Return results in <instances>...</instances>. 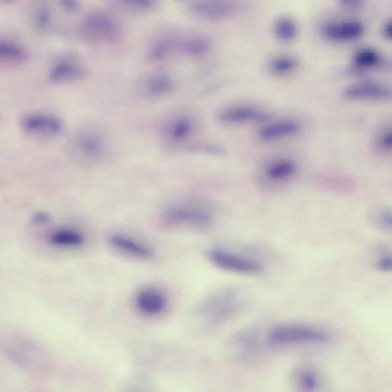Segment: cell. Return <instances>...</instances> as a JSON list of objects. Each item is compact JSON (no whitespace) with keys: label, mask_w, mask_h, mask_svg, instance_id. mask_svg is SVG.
Listing matches in <instances>:
<instances>
[{"label":"cell","mask_w":392,"mask_h":392,"mask_svg":"<svg viewBox=\"0 0 392 392\" xmlns=\"http://www.w3.org/2000/svg\"><path fill=\"white\" fill-rule=\"evenodd\" d=\"M242 294L234 288H225L210 295L193 311L196 328L206 329L233 317L242 307Z\"/></svg>","instance_id":"6da1fadb"},{"label":"cell","mask_w":392,"mask_h":392,"mask_svg":"<svg viewBox=\"0 0 392 392\" xmlns=\"http://www.w3.org/2000/svg\"><path fill=\"white\" fill-rule=\"evenodd\" d=\"M79 32L84 39L96 43H112L120 40L121 26L110 14L92 12L86 14L79 26Z\"/></svg>","instance_id":"7a4b0ae2"},{"label":"cell","mask_w":392,"mask_h":392,"mask_svg":"<svg viewBox=\"0 0 392 392\" xmlns=\"http://www.w3.org/2000/svg\"><path fill=\"white\" fill-rule=\"evenodd\" d=\"M329 339V335L320 329L297 324L277 326L268 336V342L277 346L320 344Z\"/></svg>","instance_id":"3957f363"},{"label":"cell","mask_w":392,"mask_h":392,"mask_svg":"<svg viewBox=\"0 0 392 392\" xmlns=\"http://www.w3.org/2000/svg\"><path fill=\"white\" fill-rule=\"evenodd\" d=\"M106 142L98 133L84 130L79 133L70 144V154L79 164L92 165L98 163L106 153Z\"/></svg>","instance_id":"277c9868"},{"label":"cell","mask_w":392,"mask_h":392,"mask_svg":"<svg viewBox=\"0 0 392 392\" xmlns=\"http://www.w3.org/2000/svg\"><path fill=\"white\" fill-rule=\"evenodd\" d=\"M163 221L166 225L174 227L206 228L212 224L213 217L201 208L175 205L166 209Z\"/></svg>","instance_id":"5b68a950"},{"label":"cell","mask_w":392,"mask_h":392,"mask_svg":"<svg viewBox=\"0 0 392 392\" xmlns=\"http://www.w3.org/2000/svg\"><path fill=\"white\" fill-rule=\"evenodd\" d=\"M208 258L215 266L231 273L257 275L264 271L263 265L259 261L227 251L221 249L210 251Z\"/></svg>","instance_id":"8992f818"},{"label":"cell","mask_w":392,"mask_h":392,"mask_svg":"<svg viewBox=\"0 0 392 392\" xmlns=\"http://www.w3.org/2000/svg\"><path fill=\"white\" fill-rule=\"evenodd\" d=\"M88 72L83 62L77 57L64 55L57 58L48 70L49 81L54 84H68L81 81Z\"/></svg>","instance_id":"52a82bcc"},{"label":"cell","mask_w":392,"mask_h":392,"mask_svg":"<svg viewBox=\"0 0 392 392\" xmlns=\"http://www.w3.org/2000/svg\"><path fill=\"white\" fill-rule=\"evenodd\" d=\"M21 127L28 134L47 137L59 135L63 129L61 120L57 116L41 112L25 116Z\"/></svg>","instance_id":"ba28073f"},{"label":"cell","mask_w":392,"mask_h":392,"mask_svg":"<svg viewBox=\"0 0 392 392\" xmlns=\"http://www.w3.org/2000/svg\"><path fill=\"white\" fill-rule=\"evenodd\" d=\"M188 8L199 18L217 21L226 19L235 12L238 5L229 1H199L190 3Z\"/></svg>","instance_id":"9c48e42d"},{"label":"cell","mask_w":392,"mask_h":392,"mask_svg":"<svg viewBox=\"0 0 392 392\" xmlns=\"http://www.w3.org/2000/svg\"><path fill=\"white\" fill-rule=\"evenodd\" d=\"M344 95L351 100H386L391 98V91L384 84L367 81L348 86Z\"/></svg>","instance_id":"30bf717a"},{"label":"cell","mask_w":392,"mask_h":392,"mask_svg":"<svg viewBox=\"0 0 392 392\" xmlns=\"http://www.w3.org/2000/svg\"><path fill=\"white\" fill-rule=\"evenodd\" d=\"M259 349L257 336L253 332L239 333L231 339L228 346L229 355L239 361L248 360L256 354Z\"/></svg>","instance_id":"8fae6325"},{"label":"cell","mask_w":392,"mask_h":392,"mask_svg":"<svg viewBox=\"0 0 392 392\" xmlns=\"http://www.w3.org/2000/svg\"><path fill=\"white\" fill-rule=\"evenodd\" d=\"M108 242L115 249L134 257L148 259L155 256V251L150 246L127 235H112Z\"/></svg>","instance_id":"7c38bea8"},{"label":"cell","mask_w":392,"mask_h":392,"mask_svg":"<svg viewBox=\"0 0 392 392\" xmlns=\"http://www.w3.org/2000/svg\"><path fill=\"white\" fill-rule=\"evenodd\" d=\"M364 31V26L357 21L331 23L325 25L322 29V32L326 39L338 41L359 39Z\"/></svg>","instance_id":"4fadbf2b"},{"label":"cell","mask_w":392,"mask_h":392,"mask_svg":"<svg viewBox=\"0 0 392 392\" xmlns=\"http://www.w3.org/2000/svg\"><path fill=\"white\" fill-rule=\"evenodd\" d=\"M219 119L228 124H239V123L265 121L268 119V115L256 108L233 106L222 110L219 114Z\"/></svg>","instance_id":"5bb4252c"},{"label":"cell","mask_w":392,"mask_h":392,"mask_svg":"<svg viewBox=\"0 0 392 392\" xmlns=\"http://www.w3.org/2000/svg\"><path fill=\"white\" fill-rule=\"evenodd\" d=\"M174 86V81L169 75L158 72L145 79L141 88L144 96L158 98L168 95L173 91Z\"/></svg>","instance_id":"9a60e30c"},{"label":"cell","mask_w":392,"mask_h":392,"mask_svg":"<svg viewBox=\"0 0 392 392\" xmlns=\"http://www.w3.org/2000/svg\"><path fill=\"white\" fill-rule=\"evenodd\" d=\"M136 306L142 313L156 315L161 313L166 308V301L164 295L158 290L145 288L136 296Z\"/></svg>","instance_id":"2e32d148"},{"label":"cell","mask_w":392,"mask_h":392,"mask_svg":"<svg viewBox=\"0 0 392 392\" xmlns=\"http://www.w3.org/2000/svg\"><path fill=\"white\" fill-rule=\"evenodd\" d=\"M28 50L19 42L10 39H2L0 42V60L3 65L17 67L28 61Z\"/></svg>","instance_id":"e0dca14e"},{"label":"cell","mask_w":392,"mask_h":392,"mask_svg":"<svg viewBox=\"0 0 392 392\" xmlns=\"http://www.w3.org/2000/svg\"><path fill=\"white\" fill-rule=\"evenodd\" d=\"M300 126L294 121L283 120L271 123L260 130L259 136L265 141L279 140L295 135Z\"/></svg>","instance_id":"ac0fdd59"},{"label":"cell","mask_w":392,"mask_h":392,"mask_svg":"<svg viewBox=\"0 0 392 392\" xmlns=\"http://www.w3.org/2000/svg\"><path fill=\"white\" fill-rule=\"evenodd\" d=\"M194 123L192 119L181 116L173 119L165 129L166 139L170 142H182L193 134Z\"/></svg>","instance_id":"d6986e66"},{"label":"cell","mask_w":392,"mask_h":392,"mask_svg":"<svg viewBox=\"0 0 392 392\" xmlns=\"http://www.w3.org/2000/svg\"><path fill=\"white\" fill-rule=\"evenodd\" d=\"M49 242L60 248H77L84 244V237L75 230L59 229L50 235Z\"/></svg>","instance_id":"ffe728a7"},{"label":"cell","mask_w":392,"mask_h":392,"mask_svg":"<svg viewBox=\"0 0 392 392\" xmlns=\"http://www.w3.org/2000/svg\"><path fill=\"white\" fill-rule=\"evenodd\" d=\"M296 170L295 164L288 159H281L271 163L265 170L266 177L273 182L291 177Z\"/></svg>","instance_id":"44dd1931"},{"label":"cell","mask_w":392,"mask_h":392,"mask_svg":"<svg viewBox=\"0 0 392 392\" xmlns=\"http://www.w3.org/2000/svg\"><path fill=\"white\" fill-rule=\"evenodd\" d=\"M178 43L170 37L159 38L152 43L148 57L151 61H162L176 49Z\"/></svg>","instance_id":"7402d4cb"},{"label":"cell","mask_w":392,"mask_h":392,"mask_svg":"<svg viewBox=\"0 0 392 392\" xmlns=\"http://www.w3.org/2000/svg\"><path fill=\"white\" fill-rule=\"evenodd\" d=\"M181 47H182L186 54L193 57H199L204 55L208 52L210 43L205 38L193 37L186 39Z\"/></svg>","instance_id":"603a6c76"},{"label":"cell","mask_w":392,"mask_h":392,"mask_svg":"<svg viewBox=\"0 0 392 392\" xmlns=\"http://www.w3.org/2000/svg\"><path fill=\"white\" fill-rule=\"evenodd\" d=\"M297 386L303 391H312L318 389L320 380L314 370L302 369L297 375Z\"/></svg>","instance_id":"cb8c5ba5"},{"label":"cell","mask_w":392,"mask_h":392,"mask_svg":"<svg viewBox=\"0 0 392 392\" xmlns=\"http://www.w3.org/2000/svg\"><path fill=\"white\" fill-rule=\"evenodd\" d=\"M354 62L360 68H373L380 63V55L374 49H362L355 55Z\"/></svg>","instance_id":"d4e9b609"},{"label":"cell","mask_w":392,"mask_h":392,"mask_svg":"<svg viewBox=\"0 0 392 392\" xmlns=\"http://www.w3.org/2000/svg\"><path fill=\"white\" fill-rule=\"evenodd\" d=\"M275 32L279 39L287 41L295 37L297 27L293 20L281 19L275 24Z\"/></svg>","instance_id":"484cf974"},{"label":"cell","mask_w":392,"mask_h":392,"mask_svg":"<svg viewBox=\"0 0 392 392\" xmlns=\"http://www.w3.org/2000/svg\"><path fill=\"white\" fill-rule=\"evenodd\" d=\"M296 65L294 58L281 56L274 58L271 64V70L275 74L285 75L293 70Z\"/></svg>","instance_id":"4316f807"},{"label":"cell","mask_w":392,"mask_h":392,"mask_svg":"<svg viewBox=\"0 0 392 392\" xmlns=\"http://www.w3.org/2000/svg\"><path fill=\"white\" fill-rule=\"evenodd\" d=\"M53 20V14L50 10L47 7H42V8L35 12L34 17V23L39 30L45 31L52 26Z\"/></svg>","instance_id":"83f0119b"},{"label":"cell","mask_w":392,"mask_h":392,"mask_svg":"<svg viewBox=\"0 0 392 392\" xmlns=\"http://www.w3.org/2000/svg\"><path fill=\"white\" fill-rule=\"evenodd\" d=\"M119 4L134 11H146L154 8L157 3L148 1V0H140V1H123Z\"/></svg>","instance_id":"f1b7e54d"},{"label":"cell","mask_w":392,"mask_h":392,"mask_svg":"<svg viewBox=\"0 0 392 392\" xmlns=\"http://www.w3.org/2000/svg\"><path fill=\"white\" fill-rule=\"evenodd\" d=\"M376 267L383 273L390 272L391 270V256L390 254H384L377 259Z\"/></svg>","instance_id":"f546056e"},{"label":"cell","mask_w":392,"mask_h":392,"mask_svg":"<svg viewBox=\"0 0 392 392\" xmlns=\"http://www.w3.org/2000/svg\"><path fill=\"white\" fill-rule=\"evenodd\" d=\"M377 221H378L381 228L390 230L391 228V213L390 210H382Z\"/></svg>","instance_id":"4dcf8cb0"},{"label":"cell","mask_w":392,"mask_h":392,"mask_svg":"<svg viewBox=\"0 0 392 392\" xmlns=\"http://www.w3.org/2000/svg\"><path fill=\"white\" fill-rule=\"evenodd\" d=\"M380 144L384 150H390L392 147V135L391 130L384 133L380 139Z\"/></svg>","instance_id":"1f68e13d"},{"label":"cell","mask_w":392,"mask_h":392,"mask_svg":"<svg viewBox=\"0 0 392 392\" xmlns=\"http://www.w3.org/2000/svg\"><path fill=\"white\" fill-rule=\"evenodd\" d=\"M50 221L48 214L43 212L35 213L32 217V222L36 225L46 224Z\"/></svg>","instance_id":"d6a6232c"},{"label":"cell","mask_w":392,"mask_h":392,"mask_svg":"<svg viewBox=\"0 0 392 392\" xmlns=\"http://www.w3.org/2000/svg\"><path fill=\"white\" fill-rule=\"evenodd\" d=\"M60 4L65 11L69 12H75L79 8V3L77 1H61Z\"/></svg>","instance_id":"836d02e7"},{"label":"cell","mask_w":392,"mask_h":392,"mask_svg":"<svg viewBox=\"0 0 392 392\" xmlns=\"http://www.w3.org/2000/svg\"><path fill=\"white\" fill-rule=\"evenodd\" d=\"M340 3L342 6H344L345 8L355 9L357 8L362 3L360 1H355V0H344V1H340Z\"/></svg>","instance_id":"e575fe53"},{"label":"cell","mask_w":392,"mask_h":392,"mask_svg":"<svg viewBox=\"0 0 392 392\" xmlns=\"http://www.w3.org/2000/svg\"><path fill=\"white\" fill-rule=\"evenodd\" d=\"M383 34L384 37L388 39H391L392 38V23L391 20L388 21L387 23L384 24L383 28Z\"/></svg>","instance_id":"d590c367"}]
</instances>
